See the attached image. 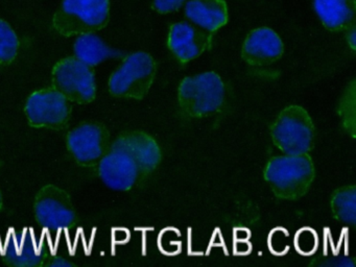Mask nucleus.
I'll use <instances>...</instances> for the list:
<instances>
[{"instance_id": "obj_16", "label": "nucleus", "mask_w": 356, "mask_h": 267, "mask_svg": "<svg viewBox=\"0 0 356 267\" xmlns=\"http://www.w3.org/2000/svg\"><path fill=\"white\" fill-rule=\"evenodd\" d=\"M74 56L91 67L97 66L111 56V50L97 35H79L74 45Z\"/></svg>"}, {"instance_id": "obj_25", "label": "nucleus", "mask_w": 356, "mask_h": 267, "mask_svg": "<svg viewBox=\"0 0 356 267\" xmlns=\"http://www.w3.org/2000/svg\"><path fill=\"white\" fill-rule=\"evenodd\" d=\"M3 209V194H1V191H0V211Z\"/></svg>"}, {"instance_id": "obj_2", "label": "nucleus", "mask_w": 356, "mask_h": 267, "mask_svg": "<svg viewBox=\"0 0 356 267\" xmlns=\"http://www.w3.org/2000/svg\"><path fill=\"white\" fill-rule=\"evenodd\" d=\"M110 0H62L53 27L63 37L90 35L107 26Z\"/></svg>"}, {"instance_id": "obj_11", "label": "nucleus", "mask_w": 356, "mask_h": 267, "mask_svg": "<svg viewBox=\"0 0 356 267\" xmlns=\"http://www.w3.org/2000/svg\"><path fill=\"white\" fill-rule=\"evenodd\" d=\"M211 41V33L191 23L178 22L170 26L168 45L175 58L181 64H186L205 52Z\"/></svg>"}, {"instance_id": "obj_6", "label": "nucleus", "mask_w": 356, "mask_h": 267, "mask_svg": "<svg viewBox=\"0 0 356 267\" xmlns=\"http://www.w3.org/2000/svg\"><path fill=\"white\" fill-rule=\"evenodd\" d=\"M54 89L70 102L79 104L92 102L97 97V83L93 67L76 56L62 58L51 71Z\"/></svg>"}, {"instance_id": "obj_7", "label": "nucleus", "mask_w": 356, "mask_h": 267, "mask_svg": "<svg viewBox=\"0 0 356 267\" xmlns=\"http://www.w3.org/2000/svg\"><path fill=\"white\" fill-rule=\"evenodd\" d=\"M34 213L37 222L44 231L67 232L78 222L70 194L53 184L39 190L35 197Z\"/></svg>"}, {"instance_id": "obj_3", "label": "nucleus", "mask_w": 356, "mask_h": 267, "mask_svg": "<svg viewBox=\"0 0 356 267\" xmlns=\"http://www.w3.org/2000/svg\"><path fill=\"white\" fill-rule=\"evenodd\" d=\"M178 100L182 112L191 118L216 114L224 106V81L212 71L185 77L179 85Z\"/></svg>"}, {"instance_id": "obj_20", "label": "nucleus", "mask_w": 356, "mask_h": 267, "mask_svg": "<svg viewBox=\"0 0 356 267\" xmlns=\"http://www.w3.org/2000/svg\"><path fill=\"white\" fill-rule=\"evenodd\" d=\"M293 243L299 254L308 256L316 252L318 246V239L316 232L310 231L309 229H303L297 233Z\"/></svg>"}, {"instance_id": "obj_24", "label": "nucleus", "mask_w": 356, "mask_h": 267, "mask_svg": "<svg viewBox=\"0 0 356 267\" xmlns=\"http://www.w3.org/2000/svg\"><path fill=\"white\" fill-rule=\"evenodd\" d=\"M346 31H348L347 33V41L348 44H349L350 47H351V49L355 50V46H356V31H355V24L352 25V26H350L349 29H346Z\"/></svg>"}, {"instance_id": "obj_22", "label": "nucleus", "mask_w": 356, "mask_h": 267, "mask_svg": "<svg viewBox=\"0 0 356 267\" xmlns=\"http://www.w3.org/2000/svg\"><path fill=\"white\" fill-rule=\"evenodd\" d=\"M186 0H152L153 8L160 14L176 12Z\"/></svg>"}, {"instance_id": "obj_13", "label": "nucleus", "mask_w": 356, "mask_h": 267, "mask_svg": "<svg viewBox=\"0 0 356 267\" xmlns=\"http://www.w3.org/2000/svg\"><path fill=\"white\" fill-rule=\"evenodd\" d=\"M282 40L273 29L260 27L254 29L243 42L241 56L251 66H266L283 56Z\"/></svg>"}, {"instance_id": "obj_14", "label": "nucleus", "mask_w": 356, "mask_h": 267, "mask_svg": "<svg viewBox=\"0 0 356 267\" xmlns=\"http://www.w3.org/2000/svg\"><path fill=\"white\" fill-rule=\"evenodd\" d=\"M185 16L200 29L213 33L228 22V8L225 0H189Z\"/></svg>"}, {"instance_id": "obj_9", "label": "nucleus", "mask_w": 356, "mask_h": 267, "mask_svg": "<svg viewBox=\"0 0 356 267\" xmlns=\"http://www.w3.org/2000/svg\"><path fill=\"white\" fill-rule=\"evenodd\" d=\"M66 146L76 164L97 167L111 146L109 129L97 121L81 123L68 133Z\"/></svg>"}, {"instance_id": "obj_17", "label": "nucleus", "mask_w": 356, "mask_h": 267, "mask_svg": "<svg viewBox=\"0 0 356 267\" xmlns=\"http://www.w3.org/2000/svg\"><path fill=\"white\" fill-rule=\"evenodd\" d=\"M331 211L337 220L354 225L356 221L355 185L343 186L333 192L330 200Z\"/></svg>"}, {"instance_id": "obj_5", "label": "nucleus", "mask_w": 356, "mask_h": 267, "mask_svg": "<svg viewBox=\"0 0 356 267\" xmlns=\"http://www.w3.org/2000/svg\"><path fill=\"white\" fill-rule=\"evenodd\" d=\"M314 124L303 106H289L281 111L270 127L275 145L284 154H308L314 146Z\"/></svg>"}, {"instance_id": "obj_15", "label": "nucleus", "mask_w": 356, "mask_h": 267, "mask_svg": "<svg viewBox=\"0 0 356 267\" xmlns=\"http://www.w3.org/2000/svg\"><path fill=\"white\" fill-rule=\"evenodd\" d=\"M314 8L328 31H346L355 24V0H314Z\"/></svg>"}, {"instance_id": "obj_1", "label": "nucleus", "mask_w": 356, "mask_h": 267, "mask_svg": "<svg viewBox=\"0 0 356 267\" xmlns=\"http://www.w3.org/2000/svg\"><path fill=\"white\" fill-rule=\"evenodd\" d=\"M264 179L280 200H296L305 195L316 175L314 161L308 154H285L270 159Z\"/></svg>"}, {"instance_id": "obj_19", "label": "nucleus", "mask_w": 356, "mask_h": 267, "mask_svg": "<svg viewBox=\"0 0 356 267\" xmlns=\"http://www.w3.org/2000/svg\"><path fill=\"white\" fill-rule=\"evenodd\" d=\"M19 50V40L7 21L0 19V66H8L15 60Z\"/></svg>"}, {"instance_id": "obj_4", "label": "nucleus", "mask_w": 356, "mask_h": 267, "mask_svg": "<svg viewBox=\"0 0 356 267\" xmlns=\"http://www.w3.org/2000/svg\"><path fill=\"white\" fill-rule=\"evenodd\" d=\"M155 60L151 54L137 51L129 54L108 81L114 97L141 100L147 95L156 76Z\"/></svg>"}, {"instance_id": "obj_10", "label": "nucleus", "mask_w": 356, "mask_h": 267, "mask_svg": "<svg viewBox=\"0 0 356 267\" xmlns=\"http://www.w3.org/2000/svg\"><path fill=\"white\" fill-rule=\"evenodd\" d=\"M97 172L106 186L118 191H130L145 181L135 159L126 150L112 146L97 164Z\"/></svg>"}, {"instance_id": "obj_21", "label": "nucleus", "mask_w": 356, "mask_h": 267, "mask_svg": "<svg viewBox=\"0 0 356 267\" xmlns=\"http://www.w3.org/2000/svg\"><path fill=\"white\" fill-rule=\"evenodd\" d=\"M165 239L159 240L158 244H162L161 252L165 254H176L182 252V239L181 236L179 235L176 229H172V231L166 229L161 232Z\"/></svg>"}, {"instance_id": "obj_18", "label": "nucleus", "mask_w": 356, "mask_h": 267, "mask_svg": "<svg viewBox=\"0 0 356 267\" xmlns=\"http://www.w3.org/2000/svg\"><path fill=\"white\" fill-rule=\"evenodd\" d=\"M337 112L341 117V124L345 131L352 138L355 137L356 87L354 79L348 85L347 89L343 92V96L339 100Z\"/></svg>"}, {"instance_id": "obj_23", "label": "nucleus", "mask_w": 356, "mask_h": 267, "mask_svg": "<svg viewBox=\"0 0 356 267\" xmlns=\"http://www.w3.org/2000/svg\"><path fill=\"white\" fill-rule=\"evenodd\" d=\"M49 262L45 263L44 265L47 266H74V263L70 262V261L66 260L63 257H55V258L47 259Z\"/></svg>"}, {"instance_id": "obj_12", "label": "nucleus", "mask_w": 356, "mask_h": 267, "mask_svg": "<svg viewBox=\"0 0 356 267\" xmlns=\"http://www.w3.org/2000/svg\"><path fill=\"white\" fill-rule=\"evenodd\" d=\"M111 146L126 150L135 159L140 167L145 181L161 163L162 152L159 144L145 131H132L120 134Z\"/></svg>"}, {"instance_id": "obj_8", "label": "nucleus", "mask_w": 356, "mask_h": 267, "mask_svg": "<svg viewBox=\"0 0 356 267\" xmlns=\"http://www.w3.org/2000/svg\"><path fill=\"white\" fill-rule=\"evenodd\" d=\"M24 114L31 127L60 131L67 127L72 106L70 100L57 90L44 88L29 96Z\"/></svg>"}]
</instances>
